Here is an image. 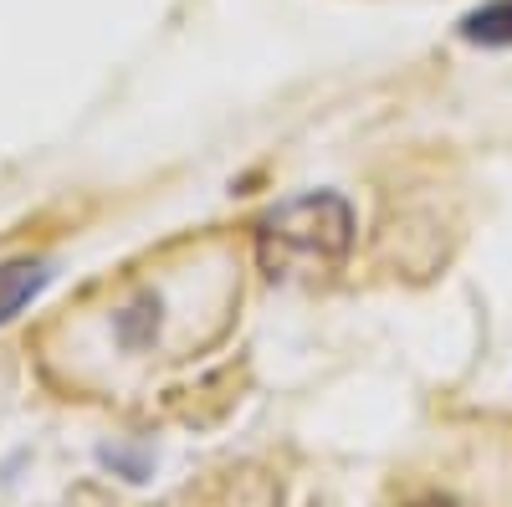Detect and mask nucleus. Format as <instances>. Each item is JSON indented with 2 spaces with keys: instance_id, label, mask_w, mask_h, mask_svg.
I'll list each match as a JSON object with an SVG mask.
<instances>
[{
  "instance_id": "nucleus-3",
  "label": "nucleus",
  "mask_w": 512,
  "mask_h": 507,
  "mask_svg": "<svg viewBox=\"0 0 512 507\" xmlns=\"http://www.w3.org/2000/svg\"><path fill=\"white\" fill-rule=\"evenodd\" d=\"M461 36L477 47H512V0H487L482 11L461 21Z\"/></svg>"
},
{
  "instance_id": "nucleus-4",
  "label": "nucleus",
  "mask_w": 512,
  "mask_h": 507,
  "mask_svg": "<svg viewBox=\"0 0 512 507\" xmlns=\"http://www.w3.org/2000/svg\"><path fill=\"white\" fill-rule=\"evenodd\" d=\"M400 507H456V502L441 497V492H425V497H410V502H400Z\"/></svg>"
},
{
  "instance_id": "nucleus-2",
  "label": "nucleus",
  "mask_w": 512,
  "mask_h": 507,
  "mask_svg": "<svg viewBox=\"0 0 512 507\" xmlns=\"http://www.w3.org/2000/svg\"><path fill=\"white\" fill-rule=\"evenodd\" d=\"M47 262H31V257H21V262H6L0 267V323L6 318H16L41 287H47Z\"/></svg>"
},
{
  "instance_id": "nucleus-1",
  "label": "nucleus",
  "mask_w": 512,
  "mask_h": 507,
  "mask_svg": "<svg viewBox=\"0 0 512 507\" xmlns=\"http://www.w3.org/2000/svg\"><path fill=\"white\" fill-rule=\"evenodd\" d=\"M354 241V210L328 190L297 195L277 205L256 231V257H262L267 277H318L333 272L349 257Z\"/></svg>"
}]
</instances>
